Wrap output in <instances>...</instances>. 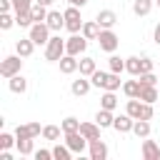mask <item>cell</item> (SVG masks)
I'll return each instance as SVG.
<instances>
[{"label":"cell","instance_id":"obj_1","mask_svg":"<svg viewBox=\"0 0 160 160\" xmlns=\"http://www.w3.org/2000/svg\"><path fill=\"white\" fill-rule=\"evenodd\" d=\"M125 112L130 118H135V120H152V102H145L140 98H130Z\"/></svg>","mask_w":160,"mask_h":160},{"label":"cell","instance_id":"obj_2","mask_svg":"<svg viewBox=\"0 0 160 160\" xmlns=\"http://www.w3.org/2000/svg\"><path fill=\"white\" fill-rule=\"evenodd\" d=\"M92 85L95 88H102V90H118L120 88V72H102V70H95L90 75Z\"/></svg>","mask_w":160,"mask_h":160},{"label":"cell","instance_id":"obj_3","mask_svg":"<svg viewBox=\"0 0 160 160\" xmlns=\"http://www.w3.org/2000/svg\"><path fill=\"white\" fill-rule=\"evenodd\" d=\"M62 55H65V40H62L60 35L50 38L48 45H45V60H50V62H60Z\"/></svg>","mask_w":160,"mask_h":160},{"label":"cell","instance_id":"obj_4","mask_svg":"<svg viewBox=\"0 0 160 160\" xmlns=\"http://www.w3.org/2000/svg\"><path fill=\"white\" fill-rule=\"evenodd\" d=\"M98 45H100V50H105V52H115V48L120 45V38H118L110 28H105V30H100V35H98Z\"/></svg>","mask_w":160,"mask_h":160},{"label":"cell","instance_id":"obj_5","mask_svg":"<svg viewBox=\"0 0 160 160\" xmlns=\"http://www.w3.org/2000/svg\"><path fill=\"white\" fill-rule=\"evenodd\" d=\"M85 48H88V38L85 35H78V32H72V38H68L65 40V52L68 55H82L85 52Z\"/></svg>","mask_w":160,"mask_h":160},{"label":"cell","instance_id":"obj_6","mask_svg":"<svg viewBox=\"0 0 160 160\" xmlns=\"http://www.w3.org/2000/svg\"><path fill=\"white\" fill-rule=\"evenodd\" d=\"M20 68H22V60H20V55H8V58L0 62V75L10 80L12 75H18V72H20Z\"/></svg>","mask_w":160,"mask_h":160},{"label":"cell","instance_id":"obj_7","mask_svg":"<svg viewBox=\"0 0 160 160\" xmlns=\"http://www.w3.org/2000/svg\"><path fill=\"white\" fill-rule=\"evenodd\" d=\"M65 30H70V32H80L82 30V18H80V10L75 5H70L65 10Z\"/></svg>","mask_w":160,"mask_h":160},{"label":"cell","instance_id":"obj_8","mask_svg":"<svg viewBox=\"0 0 160 160\" xmlns=\"http://www.w3.org/2000/svg\"><path fill=\"white\" fill-rule=\"evenodd\" d=\"M50 32L52 30L48 28V22H32V28H30V38H32L35 45H48Z\"/></svg>","mask_w":160,"mask_h":160},{"label":"cell","instance_id":"obj_9","mask_svg":"<svg viewBox=\"0 0 160 160\" xmlns=\"http://www.w3.org/2000/svg\"><path fill=\"white\" fill-rule=\"evenodd\" d=\"M65 145H68L72 152H82L85 145H90V140H88L80 130H75V132H65Z\"/></svg>","mask_w":160,"mask_h":160},{"label":"cell","instance_id":"obj_10","mask_svg":"<svg viewBox=\"0 0 160 160\" xmlns=\"http://www.w3.org/2000/svg\"><path fill=\"white\" fill-rule=\"evenodd\" d=\"M42 130L38 122H28V125H18L15 128V138H38Z\"/></svg>","mask_w":160,"mask_h":160},{"label":"cell","instance_id":"obj_11","mask_svg":"<svg viewBox=\"0 0 160 160\" xmlns=\"http://www.w3.org/2000/svg\"><path fill=\"white\" fill-rule=\"evenodd\" d=\"M90 158H92V160H105V158H108V145H105L100 138L90 140Z\"/></svg>","mask_w":160,"mask_h":160},{"label":"cell","instance_id":"obj_12","mask_svg":"<svg viewBox=\"0 0 160 160\" xmlns=\"http://www.w3.org/2000/svg\"><path fill=\"white\" fill-rule=\"evenodd\" d=\"M48 28L52 30V32H58L60 28H65V12H58V10H50L48 12Z\"/></svg>","mask_w":160,"mask_h":160},{"label":"cell","instance_id":"obj_13","mask_svg":"<svg viewBox=\"0 0 160 160\" xmlns=\"http://www.w3.org/2000/svg\"><path fill=\"white\" fill-rule=\"evenodd\" d=\"M80 68V60H75V55H62L60 58V72H65V75H72L75 70Z\"/></svg>","mask_w":160,"mask_h":160},{"label":"cell","instance_id":"obj_14","mask_svg":"<svg viewBox=\"0 0 160 160\" xmlns=\"http://www.w3.org/2000/svg\"><path fill=\"white\" fill-rule=\"evenodd\" d=\"M132 125H135V118H130L128 112H125V115H118L115 122H112V128H115L118 132H132Z\"/></svg>","mask_w":160,"mask_h":160},{"label":"cell","instance_id":"obj_15","mask_svg":"<svg viewBox=\"0 0 160 160\" xmlns=\"http://www.w3.org/2000/svg\"><path fill=\"white\" fill-rule=\"evenodd\" d=\"M32 48H35L32 38H20V40L15 42V52H18L20 58H30V55H32Z\"/></svg>","mask_w":160,"mask_h":160},{"label":"cell","instance_id":"obj_16","mask_svg":"<svg viewBox=\"0 0 160 160\" xmlns=\"http://www.w3.org/2000/svg\"><path fill=\"white\" fill-rule=\"evenodd\" d=\"M95 20H98V25H100V28L105 30V28H112V25L118 22V15H115L112 10H100Z\"/></svg>","mask_w":160,"mask_h":160},{"label":"cell","instance_id":"obj_17","mask_svg":"<svg viewBox=\"0 0 160 160\" xmlns=\"http://www.w3.org/2000/svg\"><path fill=\"white\" fill-rule=\"evenodd\" d=\"M142 158L145 160H160V148L155 140H145L142 142Z\"/></svg>","mask_w":160,"mask_h":160},{"label":"cell","instance_id":"obj_18","mask_svg":"<svg viewBox=\"0 0 160 160\" xmlns=\"http://www.w3.org/2000/svg\"><path fill=\"white\" fill-rule=\"evenodd\" d=\"M100 30H102V28L98 25V20H88V22H82V30H80V32H82L88 40H98Z\"/></svg>","mask_w":160,"mask_h":160},{"label":"cell","instance_id":"obj_19","mask_svg":"<svg viewBox=\"0 0 160 160\" xmlns=\"http://www.w3.org/2000/svg\"><path fill=\"white\" fill-rule=\"evenodd\" d=\"M90 85H92V80H85V75H80V80H72L70 90H72V95H88Z\"/></svg>","mask_w":160,"mask_h":160},{"label":"cell","instance_id":"obj_20","mask_svg":"<svg viewBox=\"0 0 160 160\" xmlns=\"http://www.w3.org/2000/svg\"><path fill=\"white\" fill-rule=\"evenodd\" d=\"M95 122H98L100 128H112V122H115V118H112V110H105V108H100V110H98V115H95Z\"/></svg>","mask_w":160,"mask_h":160},{"label":"cell","instance_id":"obj_21","mask_svg":"<svg viewBox=\"0 0 160 160\" xmlns=\"http://www.w3.org/2000/svg\"><path fill=\"white\" fill-rule=\"evenodd\" d=\"M80 132L88 140H95V138H100V125L98 122H80Z\"/></svg>","mask_w":160,"mask_h":160},{"label":"cell","instance_id":"obj_22","mask_svg":"<svg viewBox=\"0 0 160 160\" xmlns=\"http://www.w3.org/2000/svg\"><path fill=\"white\" fill-rule=\"evenodd\" d=\"M30 15H32V22H45V20H48V8L40 5V2H32Z\"/></svg>","mask_w":160,"mask_h":160},{"label":"cell","instance_id":"obj_23","mask_svg":"<svg viewBox=\"0 0 160 160\" xmlns=\"http://www.w3.org/2000/svg\"><path fill=\"white\" fill-rule=\"evenodd\" d=\"M140 90H142L140 80H128V82H122V92H125L128 98H140Z\"/></svg>","mask_w":160,"mask_h":160},{"label":"cell","instance_id":"obj_24","mask_svg":"<svg viewBox=\"0 0 160 160\" xmlns=\"http://www.w3.org/2000/svg\"><path fill=\"white\" fill-rule=\"evenodd\" d=\"M158 88L155 85H142V90H140V100H145V102H158Z\"/></svg>","mask_w":160,"mask_h":160},{"label":"cell","instance_id":"obj_25","mask_svg":"<svg viewBox=\"0 0 160 160\" xmlns=\"http://www.w3.org/2000/svg\"><path fill=\"white\" fill-rule=\"evenodd\" d=\"M125 70L138 78V75L142 72V60H140V58H128V60H125Z\"/></svg>","mask_w":160,"mask_h":160},{"label":"cell","instance_id":"obj_26","mask_svg":"<svg viewBox=\"0 0 160 160\" xmlns=\"http://www.w3.org/2000/svg\"><path fill=\"white\" fill-rule=\"evenodd\" d=\"M10 90H12V92H25V90H28V80H25L20 72L12 75V78H10Z\"/></svg>","mask_w":160,"mask_h":160},{"label":"cell","instance_id":"obj_27","mask_svg":"<svg viewBox=\"0 0 160 160\" xmlns=\"http://www.w3.org/2000/svg\"><path fill=\"white\" fill-rule=\"evenodd\" d=\"M115 105H118L115 90H105V95L100 98V108H105V110H115Z\"/></svg>","mask_w":160,"mask_h":160},{"label":"cell","instance_id":"obj_28","mask_svg":"<svg viewBox=\"0 0 160 160\" xmlns=\"http://www.w3.org/2000/svg\"><path fill=\"white\" fill-rule=\"evenodd\" d=\"M78 70H80V75L90 78V75H92V72H95L98 68H95V60H92V58H82V60H80V68H78Z\"/></svg>","mask_w":160,"mask_h":160},{"label":"cell","instance_id":"obj_29","mask_svg":"<svg viewBox=\"0 0 160 160\" xmlns=\"http://www.w3.org/2000/svg\"><path fill=\"white\" fill-rule=\"evenodd\" d=\"M132 132H135L138 138H148V135H150V120H135Z\"/></svg>","mask_w":160,"mask_h":160},{"label":"cell","instance_id":"obj_30","mask_svg":"<svg viewBox=\"0 0 160 160\" xmlns=\"http://www.w3.org/2000/svg\"><path fill=\"white\" fill-rule=\"evenodd\" d=\"M15 145H18V152L20 155H30L32 152V138H18Z\"/></svg>","mask_w":160,"mask_h":160},{"label":"cell","instance_id":"obj_31","mask_svg":"<svg viewBox=\"0 0 160 160\" xmlns=\"http://www.w3.org/2000/svg\"><path fill=\"white\" fill-rule=\"evenodd\" d=\"M150 8H152V0H135L132 2V12L135 15H148Z\"/></svg>","mask_w":160,"mask_h":160},{"label":"cell","instance_id":"obj_32","mask_svg":"<svg viewBox=\"0 0 160 160\" xmlns=\"http://www.w3.org/2000/svg\"><path fill=\"white\" fill-rule=\"evenodd\" d=\"M70 155H72V150L68 145H55L52 148V158L55 160H70Z\"/></svg>","mask_w":160,"mask_h":160},{"label":"cell","instance_id":"obj_33","mask_svg":"<svg viewBox=\"0 0 160 160\" xmlns=\"http://www.w3.org/2000/svg\"><path fill=\"white\" fill-rule=\"evenodd\" d=\"M15 25H20V28H32V15H30V12H15Z\"/></svg>","mask_w":160,"mask_h":160},{"label":"cell","instance_id":"obj_34","mask_svg":"<svg viewBox=\"0 0 160 160\" xmlns=\"http://www.w3.org/2000/svg\"><path fill=\"white\" fill-rule=\"evenodd\" d=\"M60 128H62V132H75V130H80V120L78 118H65Z\"/></svg>","mask_w":160,"mask_h":160},{"label":"cell","instance_id":"obj_35","mask_svg":"<svg viewBox=\"0 0 160 160\" xmlns=\"http://www.w3.org/2000/svg\"><path fill=\"white\" fill-rule=\"evenodd\" d=\"M60 130H62V128H58V125H45V128H42V138H45V140H58V138H60Z\"/></svg>","mask_w":160,"mask_h":160},{"label":"cell","instance_id":"obj_36","mask_svg":"<svg viewBox=\"0 0 160 160\" xmlns=\"http://www.w3.org/2000/svg\"><path fill=\"white\" fill-rule=\"evenodd\" d=\"M108 65H110V72H122L125 70V60H120L118 55H110Z\"/></svg>","mask_w":160,"mask_h":160},{"label":"cell","instance_id":"obj_37","mask_svg":"<svg viewBox=\"0 0 160 160\" xmlns=\"http://www.w3.org/2000/svg\"><path fill=\"white\" fill-rule=\"evenodd\" d=\"M32 0H12V10L15 12H30Z\"/></svg>","mask_w":160,"mask_h":160},{"label":"cell","instance_id":"obj_38","mask_svg":"<svg viewBox=\"0 0 160 160\" xmlns=\"http://www.w3.org/2000/svg\"><path fill=\"white\" fill-rule=\"evenodd\" d=\"M12 25H15V18H12L10 12H2V15H0V28H2V30H10Z\"/></svg>","mask_w":160,"mask_h":160},{"label":"cell","instance_id":"obj_39","mask_svg":"<svg viewBox=\"0 0 160 160\" xmlns=\"http://www.w3.org/2000/svg\"><path fill=\"white\" fill-rule=\"evenodd\" d=\"M138 80H140V85H155L160 78H155L152 72H142V75H138Z\"/></svg>","mask_w":160,"mask_h":160},{"label":"cell","instance_id":"obj_40","mask_svg":"<svg viewBox=\"0 0 160 160\" xmlns=\"http://www.w3.org/2000/svg\"><path fill=\"white\" fill-rule=\"evenodd\" d=\"M12 142H15V138H12L10 132H0V148H2V150L12 148Z\"/></svg>","mask_w":160,"mask_h":160},{"label":"cell","instance_id":"obj_41","mask_svg":"<svg viewBox=\"0 0 160 160\" xmlns=\"http://www.w3.org/2000/svg\"><path fill=\"white\" fill-rule=\"evenodd\" d=\"M52 158V150H38L35 152V160H50Z\"/></svg>","mask_w":160,"mask_h":160},{"label":"cell","instance_id":"obj_42","mask_svg":"<svg viewBox=\"0 0 160 160\" xmlns=\"http://www.w3.org/2000/svg\"><path fill=\"white\" fill-rule=\"evenodd\" d=\"M140 60H142V72H152V60H150V58H140ZM142 72H140V75H142Z\"/></svg>","mask_w":160,"mask_h":160},{"label":"cell","instance_id":"obj_43","mask_svg":"<svg viewBox=\"0 0 160 160\" xmlns=\"http://www.w3.org/2000/svg\"><path fill=\"white\" fill-rule=\"evenodd\" d=\"M10 8H12V0H0V10L2 12H10Z\"/></svg>","mask_w":160,"mask_h":160},{"label":"cell","instance_id":"obj_44","mask_svg":"<svg viewBox=\"0 0 160 160\" xmlns=\"http://www.w3.org/2000/svg\"><path fill=\"white\" fill-rule=\"evenodd\" d=\"M68 5H75V8H82V5H88V0H68Z\"/></svg>","mask_w":160,"mask_h":160},{"label":"cell","instance_id":"obj_45","mask_svg":"<svg viewBox=\"0 0 160 160\" xmlns=\"http://www.w3.org/2000/svg\"><path fill=\"white\" fill-rule=\"evenodd\" d=\"M152 38H155V42H158V45H160V22H158V25H155V35H152Z\"/></svg>","mask_w":160,"mask_h":160},{"label":"cell","instance_id":"obj_46","mask_svg":"<svg viewBox=\"0 0 160 160\" xmlns=\"http://www.w3.org/2000/svg\"><path fill=\"white\" fill-rule=\"evenodd\" d=\"M35 2H40V5H45V8H48V5H52V0H35Z\"/></svg>","mask_w":160,"mask_h":160},{"label":"cell","instance_id":"obj_47","mask_svg":"<svg viewBox=\"0 0 160 160\" xmlns=\"http://www.w3.org/2000/svg\"><path fill=\"white\" fill-rule=\"evenodd\" d=\"M158 5H160V0H158Z\"/></svg>","mask_w":160,"mask_h":160},{"label":"cell","instance_id":"obj_48","mask_svg":"<svg viewBox=\"0 0 160 160\" xmlns=\"http://www.w3.org/2000/svg\"><path fill=\"white\" fill-rule=\"evenodd\" d=\"M158 102H160V98H158Z\"/></svg>","mask_w":160,"mask_h":160}]
</instances>
